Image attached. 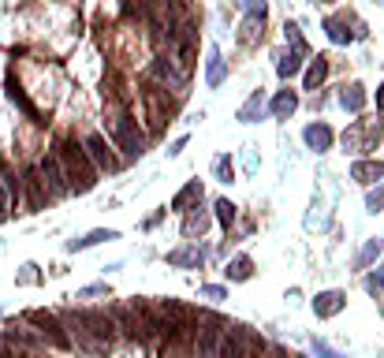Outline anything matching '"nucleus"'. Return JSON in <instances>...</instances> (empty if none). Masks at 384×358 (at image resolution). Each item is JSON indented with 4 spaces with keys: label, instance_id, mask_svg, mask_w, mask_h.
Returning <instances> with one entry per match:
<instances>
[{
    "label": "nucleus",
    "instance_id": "f257e3e1",
    "mask_svg": "<svg viewBox=\"0 0 384 358\" xmlns=\"http://www.w3.org/2000/svg\"><path fill=\"white\" fill-rule=\"evenodd\" d=\"M68 325L75 328L79 347H82V351H90V355L108 351V344L116 339V317L105 314V310H71Z\"/></svg>",
    "mask_w": 384,
    "mask_h": 358
},
{
    "label": "nucleus",
    "instance_id": "f03ea898",
    "mask_svg": "<svg viewBox=\"0 0 384 358\" xmlns=\"http://www.w3.org/2000/svg\"><path fill=\"white\" fill-rule=\"evenodd\" d=\"M57 157L63 164V176H68V190H71V195H90V190L97 187V168H94V161H90L86 146L63 142Z\"/></svg>",
    "mask_w": 384,
    "mask_h": 358
},
{
    "label": "nucleus",
    "instance_id": "7ed1b4c3",
    "mask_svg": "<svg viewBox=\"0 0 384 358\" xmlns=\"http://www.w3.org/2000/svg\"><path fill=\"white\" fill-rule=\"evenodd\" d=\"M112 142L123 150L127 161H134V157H142V153H145V139H142L139 123H134L127 112H120V116L112 119Z\"/></svg>",
    "mask_w": 384,
    "mask_h": 358
},
{
    "label": "nucleus",
    "instance_id": "20e7f679",
    "mask_svg": "<svg viewBox=\"0 0 384 358\" xmlns=\"http://www.w3.org/2000/svg\"><path fill=\"white\" fill-rule=\"evenodd\" d=\"M38 176H41V183H45V190H49V198L71 195V190H68V176H63V164H60L57 153H49V157L38 161Z\"/></svg>",
    "mask_w": 384,
    "mask_h": 358
},
{
    "label": "nucleus",
    "instance_id": "39448f33",
    "mask_svg": "<svg viewBox=\"0 0 384 358\" xmlns=\"http://www.w3.org/2000/svg\"><path fill=\"white\" fill-rule=\"evenodd\" d=\"M224 321L216 317H205L202 328H194V344H198V358H216L221 351V339H224Z\"/></svg>",
    "mask_w": 384,
    "mask_h": 358
},
{
    "label": "nucleus",
    "instance_id": "423d86ee",
    "mask_svg": "<svg viewBox=\"0 0 384 358\" xmlns=\"http://www.w3.org/2000/svg\"><path fill=\"white\" fill-rule=\"evenodd\" d=\"M82 146H86V153H90V161H94L97 172H116V168H120V161L112 157V150H108L105 135H90Z\"/></svg>",
    "mask_w": 384,
    "mask_h": 358
},
{
    "label": "nucleus",
    "instance_id": "0eeeda50",
    "mask_svg": "<svg viewBox=\"0 0 384 358\" xmlns=\"http://www.w3.org/2000/svg\"><path fill=\"white\" fill-rule=\"evenodd\" d=\"M26 321H30V325H38V332H41L45 339H52L57 347H68V344H71V339L60 332V321L52 317V314H45V310H30V314H26Z\"/></svg>",
    "mask_w": 384,
    "mask_h": 358
},
{
    "label": "nucleus",
    "instance_id": "6e6552de",
    "mask_svg": "<svg viewBox=\"0 0 384 358\" xmlns=\"http://www.w3.org/2000/svg\"><path fill=\"white\" fill-rule=\"evenodd\" d=\"M150 75L161 79L164 86H172V90L183 86V71H176V63H172L168 57H157V60H153V63H150Z\"/></svg>",
    "mask_w": 384,
    "mask_h": 358
},
{
    "label": "nucleus",
    "instance_id": "1a4fd4ad",
    "mask_svg": "<svg viewBox=\"0 0 384 358\" xmlns=\"http://www.w3.org/2000/svg\"><path fill=\"white\" fill-rule=\"evenodd\" d=\"M343 306H347V295H343V291H321V295L314 299V314L317 317H336Z\"/></svg>",
    "mask_w": 384,
    "mask_h": 358
},
{
    "label": "nucleus",
    "instance_id": "9d476101",
    "mask_svg": "<svg viewBox=\"0 0 384 358\" xmlns=\"http://www.w3.org/2000/svg\"><path fill=\"white\" fill-rule=\"evenodd\" d=\"M112 317H116V325H120L127 336L142 339V314H139V306H116Z\"/></svg>",
    "mask_w": 384,
    "mask_h": 358
},
{
    "label": "nucleus",
    "instance_id": "9b49d317",
    "mask_svg": "<svg viewBox=\"0 0 384 358\" xmlns=\"http://www.w3.org/2000/svg\"><path fill=\"white\" fill-rule=\"evenodd\" d=\"M112 239H120V232H112V228H94V232H86L82 239H71V243H68V250H90V246L112 243Z\"/></svg>",
    "mask_w": 384,
    "mask_h": 358
},
{
    "label": "nucleus",
    "instance_id": "f8f14e48",
    "mask_svg": "<svg viewBox=\"0 0 384 358\" xmlns=\"http://www.w3.org/2000/svg\"><path fill=\"white\" fill-rule=\"evenodd\" d=\"M303 139H306L310 150L321 153V150H328V146H332V127H328V123H310L306 131H303Z\"/></svg>",
    "mask_w": 384,
    "mask_h": 358
},
{
    "label": "nucleus",
    "instance_id": "ddd939ff",
    "mask_svg": "<svg viewBox=\"0 0 384 358\" xmlns=\"http://www.w3.org/2000/svg\"><path fill=\"white\" fill-rule=\"evenodd\" d=\"M351 179H358V183L384 179V161H354L351 164Z\"/></svg>",
    "mask_w": 384,
    "mask_h": 358
},
{
    "label": "nucleus",
    "instance_id": "4468645a",
    "mask_svg": "<svg viewBox=\"0 0 384 358\" xmlns=\"http://www.w3.org/2000/svg\"><path fill=\"white\" fill-rule=\"evenodd\" d=\"M202 258H205V250H198V246H183V250L168 254V265H176V269H198Z\"/></svg>",
    "mask_w": 384,
    "mask_h": 358
},
{
    "label": "nucleus",
    "instance_id": "2eb2a0df",
    "mask_svg": "<svg viewBox=\"0 0 384 358\" xmlns=\"http://www.w3.org/2000/svg\"><path fill=\"white\" fill-rule=\"evenodd\" d=\"M295 108H299V94H295V90H280V94L272 97L269 112L276 116V119H287L291 112H295Z\"/></svg>",
    "mask_w": 384,
    "mask_h": 358
},
{
    "label": "nucleus",
    "instance_id": "dca6fc26",
    "mask_svg": "<svg viewBox=\"0 0 384 358\" xmlns=\"http://www.w3.org/2000/svg\"><path fill=\"white\" fill-rule=\"evenodd\" d=\"M194 201H202V183H198V179H190L187 187H183L176 198H172V209H176V213H187V209L194 206Z\"/></svg>",
    "mask_w": 384,
    "mask_h": 358
},
{
    "label": "nucleus",
    "instance_id": "f3484780",
    "mask_svg": "<svg viewBox=\"0 0 384 358\" xmlns=\"http://www.w3.org/2000/svg\"><path fill=\"white\" fill-rule=\"evenodd\" d=\"M41 187H45L41 176H38V172H30V176H26V190H30V201H26V209H30V213L45 209V198H49V195H45Z\"/></svg>",
    "mask_w": 384,
    "mask_h": 358
},
{
    "label": "nucleus",
    "instance_id": "a211bd4d",
    "mask_svg": "<svg viewBox=\"0 0 384 358\" xmlns=\"http://www.w3.org/2000/svg\"><path fill=\"white\" fill-rule=\"evenodd\" d=\"M228 280H235V284H243V280H250L254 277V261L246 258V254H239V258H232V265H228Z\"/></svg>",
    "mask_w": 384,
    "mask_h": 358
},
{
    "label": "nucleus",
    "instance_id": "6ab92c4d",
    "mask_svg": "<svg viewBox=\"0 0 384 358\" xmlns=\"http://www.w3.org/2000/svg\"><path fill=\"white\" fill-rule=\"evenodd\" d=\"M261 108H265V94H250V101L239 108V123H258Z\"/></svg>",
    "mask_w": 384,
    "mask_h": 358
},
{
    "label": "nucleus",
    "instance_id": "aec40b11",
    "mask_svg": "<svg viewBox=\"0 0 384 358\" xmlns=\"http://www.w3.org/2000/svg\"><path fill=\"white\" fill-rule=\"evenodd\" d=\"M373 135H381V127H354L351 135H343V142H347V150H365V139H373Z\"/></svg>",
    "mask_w": 384,
    "mask_h": 358
},
{
    "label": "nucleus",
    "instance_id": "412c9836",
    "mask_svg": "<svg viewBox=\"0 0 384 358\" xmlns=\"http://www.w3.org/2000/svg\"><path fill=\"white\" fill-rule=\"evenodd\" d=\"M340 101H343L347 112H362V108H365V90L362 86H343Z\"/></svg>",
    "mask_w": 384,
    "mask_h": 358
},
{
    "label": "nucleus",
    "instance_id": "4be33fe9",
    "mask_svg": "<svg viewBox=\"0 0 384 358\" xmlns=\"http://www.w3.org/2000/svg\"><path fill=\"white\" fill-rule=\"evenodd\" d=\"M325 75H328V60L317 57L314 63H310V71H306V90H317L325 82Z\"/></svg>",
    "mask_w": 384,
    "mask_h": 358
},
{
    "label": "nucleus",
    "instance_id": "5701e85b",
    "mask_svg": "<svg viewBox=\"0 0 384 358\" xmlns=\"http://www.w3.org/2000/svg\"><path fill=\"white\" fill-rule=\"evenodd\" d=\"M205 82H209V86H221V82H224V60H221V52H216V49H209V71H205Z\"/></svg>",
    "mask_w": 384,
    "mask_h": 358
},
{
    "label": "nucleus",
    "instance_id": "b1692460",
    "mask_svg": "<svg viewBox=\"0 0 384 358\" xmlns=\"http://www.w3.org/2000/svg\"><path fill=\"white\" fill-rule=\"evenodd\" d=\"M299 68H303V52H287V57H280V63H276V75L291 79V75H299Z\"/></svg>",
    "mask_w": 384,
    "mask_h": 358
},
{
    "label": "nucleus",
    "instance_id": "393cba45",
    "mask_svg": "<svg viewBox=\"0 0 384 358\" xmlns=\"http://www.w3.org/2000/svg\"><path fill=\"white\" fill-rule=\"evenodd\" d=\"M325 30H328V38H332L336 45H347V41H351V30H347V23H343V19H328V23H325Z\"/></svg>",
    "mask_w": 384,
    "mask_h": 358
},
{
    "label": "nucleus",
    "instance_id": "a878e982",
    "mask_svg": "<svg viewBox=\"0 0 384 358\" xmlns=\"http://www.w3.org/2000/svg\"><path fill=\"white\" fill-rule=\"evenodd\" d=\"M381 250H384V239H370V243H365V250L358 254V269H362V265H370Z\"/></svg>",
    "mask_w": 384,
    "mask_h": 358
},
{
    "label": "nucleus",
    "instance_id": "bb28decb",
    "mask_svg": "<svg viewBox=\"0 0 384 358\" xmlns=\"http://www.w3.org/2000/svg\"><path fill=\"white\" fill-rule=\"evenodd\" d=\"M205 228H209L205 213H194V217H187V224H183V232H187V235H202Z\"/></svg>",
    "mask_w": 384,
    "mask_h": 358
},
{
    "label": "nucleus",
    "instance_id": "cd10ccee",
    "mask_svg": "<svg viewBox=\"0 0 384 358\" xmlns=\"http://www.w3.org/2000/svg\"><path fill=\"white\" fill-rule=\"evenodd\" d=\"M216 220H221L224 228L235 220V206H232V201H228V198H221V201H216Z\"/></svg>",
    "mask_w": 384,
    "mask_h": 358
},
{
    "label": "nucleus",
    "instance_id": "c85d7f7f",
    "mask_svg": "<svg viewBox=\"0 0 384 358\" xmlns=\"http://www.w3.org/2000/svg\"><path fill=\"white\" fill-rule=\"evenodd\" d=\"M365 209H370V213H381L384 209V183L377 190H370V198H365Z\"/></svg>",
    "mask_w": 384,
    "mask_h": 358
},
{
    "label": "nucleus",
    "instance_id": "c756f323",
    "mask_svg": "<svg viewBox=\"0 0 384 358\" xmlns=\"http://www.w3.org/2000/svg\"><path fill=\"white\" fill-rule=\"evenodd\" d=\"M8 94H12V101H15V105H23L30 116H38V112H34V105H30V101H26V94H23L19 86H15V82H8Z\"/></svg>",
    "mask_w": 384,
    "mask_h": 358
},
{
    "label": "nucleus",
    "instance_id": "7c9ffc66",
    "mask_svg": "<svg viewBox=\"0 0 384 358\" xmlns=\"http://www.w3.org/2000/svg\"><path fill=\"white\" fill-rule=\"evenodd\" d=\"M314 355H317V358H347V355L336 351V347H328L325 339H314Z\"/></svg>",
    "mask_w": 384,
    "mask_h": 358
},
{
    "label": "nucleus",
    "instance_id": "2f4dec72",
    "mask_svg": "<svg viewBox=\"0 0 384 358\" xmlns=\"http://www.w3.org/2000/svg\"><path fill=\"white\" fill-rule=\"evenodd\" d=\"M243 12H250V15H258V19H265L269 4H265V0H243Z\"/></svg>",
    "mask_w": 384,
    "mask_h": 358
},
{
    "label": "nucleus",
    "instance_id": "473e14b6",
    "mask_svg": "<svg viewBox=\"0 0 384 358\" xmlns=\"http://www.w3.org/2000/svg\"><path fill=\"white\" fill-rule=\"evenodd\" d=\"M202 295H205V299H213V302H221V299H228V288H221V284H205Z\"/></svg>",
    "mask_w": 384,
    "mask_h": 358
},
{
    "label": "nucleus",
    "instance_id": "72a5a7b5",
    "mask_svg": "<svg viewBox=\"0 0 384 358\" xmlns=\"http://www.w3.org/2000/svg\"><path fill=\"white\" fill-rule=\"evenodd\" d=\"M97 295H108L105 284H90V288H79V299H97Z\"/></svg>",
    "mask_w": 384,
    "mask_h": 358
},
{
    "label": "nucleus",
    "instance_id": "f704fd0d",
    "mask_svg": "<svg viewBox=\"0 0 384 358\" xmlns=\"http://www.w3.org/2000/svg\"><path fill=\"white\" fill-rule=\"evenodd\" d=\"M216 176H221L224 183H232V161H228V157L216 161Z\"/></svg>",
    "mask_w": 384,
    "mask_h": 358
},
{
    "label": "nucleus",
    "instance_id": "c9c22d12",
    "mask_svg": "<svg viewBox=\"0 0 384 358\" xmlns=\"http://www.w3.org/2000/svg\"><path fill=\"white\" fill-rule=\"evenodd\" d=\"M8 201H12V195H8L4 183H0V220H8Z\"/></svg>",
    "mask_w": 384,
    "mask_h": 358
},
{
    "label": "nucleus",
    "instance_id": "e433bc0d",
    "mask_svg": "<svg viewBox=\"0 0 384 358\" xmlns=\"http://www.w3.org/2000/svg\"><path fill=\"white\" fill-rule=\"evenodd\" d=\"M365 284H370V291H381V288H384V269H377V272H373V277L365 280Z\"/></svg>",
    "mask_w": 384,
    "mask_h": 358
},
{
    "label": "nucleus",
    "instance_id": "4c0bfd02",
    "mask_svg": "<svg viewBox=\"0 0 384 358\" xmlns=\"http://www.w3.org/2000/svg\"><path fill=\"white\" fill-rule=\"evenodd\" d=\"M377 108H384V86L377 90Z\"/></svg>",
    "mask_w": 384,
    "mask_h": 358
}]
</instances>
